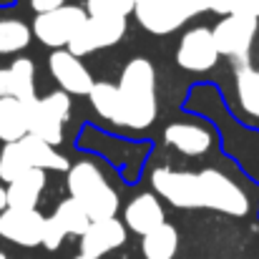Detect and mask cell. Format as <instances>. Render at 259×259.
<instances>
[{
  "instance_id": "cell-1",
  "label": "cell",
  "mask_w": 259,
  "mask_h": 259,
  "mask_svg": "<svg viewBox=\"0 0 259 259\" xmlns=\"http://www.w3.org/2000/svg\"><path fill=\"white\" fill-rule=\"evenodd\" d=\"M118 108L113 116V126L128 131L151 128L159 116L156 98V68L149 58H131L118 76Z\"/></svg>"
},
{
  "instance_id": "cell-2",
  "label": "cell",
  "mask_w": 259,
  "mask_h": 259,
  "mask_svg": "<svg viewBox=\"0 0 259 259\" xmlns=\"http://www.w3.org/2000/svg\"><path fill=\"white\" fill-rule=\"evenodd\" d=\"M68 194L78 204H83V209L88 211V217L93 222L113 219L121 209L118 191L111 186L106 174L91 159H81V161L71 164V169H68Z\"/></svg>"
},
{
  "instance_id": "cell-3",
  "label": "cell",
  "mask_w": 259,
  "mask_h": 259,
  "mask_svg": "<svg viewBox=\"0 0 259 259\" xmlns=\"http://www.w3.org/2000/svg\"><path fill=\"white\" fill-rule=\"evenodd\" d=\"M199 174V209L222 211L227 217H247L252 209L249 194L219 169H201Z\"/></svg>"
},
{
  "instance_id": "cell-4",
  "label": "cell",
  "mask_w": 259,
  "mask_h": 259,
  "mask_svg": "<svg viewBox=\"0 0 259 259\" xmlns=\"http://www.w3.org/2000/svg\"><path fill=\"white\" fill-rule=\"evenodd\" d=\"M73 103L66 91H53L46 93L43 98L28 101V134L43 139L51 146L63 144V128L71 118Z\"/></svg>"
},
{
  "instance_id": "cell-5",
  "label": "cell",
  "mask_w": 259,
  "mask_h": 259,
  "mask_svg": "<svg viewBox=\"0 0 259 259\" xmlns=\"http://www.w3.org/2000/svg\"><path fill=\"white\" fill-rule=\"evenodd\" d=\"M204 13L199 0H136V20L151 35L176 33L194 15Z\"/></svg>"
},
{
  "instance_id": "cell-6",
  "label": "cell",
  "mask_w": 259,
  "mask_h": 259,
  "mask_svg": "<svg viewBox=\"0 0 259 259\" xmlns=\"http://www.w3.org/2000/svg\"><path fill=\"white\" fill-rule=\"evenodd\" d=\"M214 30V40L217 48L224 58L234 61L237 66L249 63V53L254 46V38L259 33V20L252 15H222V20L211 28Z\"/></svg>"
},
{
  "instance_id": "cell-7",
  "label": "cell",
  "mask_w": 259,
  "mask_h": 259,
  "mask_svg": "<svg viewBox=\"0 0 259 259\" xmlns=\"http://www.w3.org/2000/svg\"><path fill=\"white\" fill-rule=\"evenodd\" d=\"M88 20V13L86 8H81V5H63V8H56V10H51V13H40V15H35V20H33V35L43 43V46H48V48H53V51H61V48H68L71 46V40L76 38V33L81 30V25Z\"/></svg>"
},
{
  "instance_id": "cell-8",
  "label": "cell",
  "mask_w": 259,
  "mask_h": 259,
  "mask_svg": "<svg viewBox=\"0 0 259 259\" xmlns=\"http://www.w3.org/2000/svg\"><path fill=\"white\" fill-rule=\"evenodd\" d=\"M219 58L222 53L217 48L214 30L206 25L189 28L176 46V66L189 73H206L219 63Z\"/></svg>"
},
{
  "instance_id": "cell-9",
  "label": "cell",
  "mask_w": 259,
  "mask_h": 259,
  "mask_svg": "<svg viewBox=\"0 0 259 259\" xmlns=\"http://www.w3.org/2000/svg\"><path fill=\"white\" fill-rule=\"evenodd\" d=\"M154 194L176 209H199V174L159 166L151 174Z\"/></svg>"
},
{
  "instance_id": "cell-10",
  "label": "cell",
  "mask_w": 259,
  "mask_h": 259,
  "mask_svg": "<svg viewBox=\"0 0 259 259\" xmlns=\"http://www.w3.org/2000/svg\"><path fill=\"white\" fill-rule=\"evenodd\" d=\"M128 30L126 20H108V18H91L81 25V30L76 33V38L71 40L68 51L78 58H86L91 53L113 48Z\"/></svg>"
},
{
  "instance_id": "cell-11",
  "label": "cell",
  "mask_w": 259,
  "mask_h": 259,
  "mask_svg": "<svg viewBox=\"0 0 259 259\" xmlns=\"http://www.w3.org/2000/svg\"><path fill=\"white\" fill-rule=\"evenodd\" d=\"M46 219L38 209H13L0 211V237L18 247H40Z\"/></svg>"
},
{
  "instance_id": "cell-12",
  "label": "cell",
  "mask_w": 259,
  "mask_h": 259,
  "mask_svg": "<svg viewBox=\"0 0 259 259\" xmlns=\"http://www.w3.org/2000/svg\"><path fill=\"white\" fill-rule=\"evenodd\" d=\"M48 71L53 76V81L58 83L61 91H66L68 96H88L96 81L91 76V71L86 68V63L73 56L68 48H61V51H53L51 58H48Z\"/></svg>"
},
{
  "instance_id": "cell-13",
  "label": "cell",
  "mask_w": 259,
  "mask_h": 259,
  "mask_svg": "<svg viewBox=\"0 0 259 259\" xmlns=\"http://www.w3.org/2000/svg\"><path fill=\"white\" fill-rule=\"evenodd\" d=\"M166 222V214H164V201L159 194L154 191H141L136 194L126 209H123V224L128 232L139 234V237H146L149 232H154L156 227H161Z\"/></svg>"
},
{
  "instance_id": "cell-14",
  "label": "cell",
  "mask_w": 259,
  "mask_h": 259,
  "mask_svg": "<svg viewBox=\"0 0 259 259\" xmlns=\"http://www.w3.org/2000/svg\"><path fill=\"white\" fill-rule=\"evenodd\" d=\"M126 237H128V229L121 219H101V222H93L86 229V234L78 239L81 242V254L93 259H103L106 254L116 252L118 247L126 244Z\"/></svg>"
},
{
  "instance_id": "cell-15",
  "label": "cell",
  "mask_w": 259,
  "mask_h": 259,
  "mask_svg": "<svg viewBox=\"0 0 259 259\" xmlns=\"http://www.w3.org/2000/svg\"><path fill=\"white\" fill-rule=\"evenodd\" d=\"M164 141L166 146H171L174 151H179L181 156L196 159L211 151L214 146V134L201 126V123H189V121H174L164 131Z\"/></svg>"
},
{
  "instance_id": "cell-16",
  "label": "cell",
  "mask_w": 259,
  "mask_h": 259,
  "mask_svg": "<svg viewBox=\"0 0 259 259\" xmlns=\"http://www.w3.org/2000/svg\"><path fill=\"white\" fill-rule=\"evenodd\" d=\"M46 174L48 171L28 169L25 174H20L15 181H10L5 186L8 206H13V209H38L40 194L46 191V184H48Z\"/></svg>"
},
{
  "instance_id": "cell-17",
  "label": "cell",
  "mask_w": 259,
  "mask_h": 259,
  "mask_svg": "<svg viewBox=\"0 0 259 259\" xmlns=\"http://www.w3.org/2000/svg\"><path fill=\"white\" fill-rule=\"evenodd\" d=\"M18 146H20V151H23L30 169H40V171H68L71 169V161L63 154H58L56 146L46 144L38 136L28 134L18 141Z\"/></svg>"
},
{
  "instance_id": "cell-18",
  "label": "cell",
  "mask_w": 259,
  "mask_h": 259,
  "mask_svg": "<svg viewBox=\"0 0 259 259\" xmlns=\"http://www.w3.org/2000/svg\"><path fill=\"white\" fill-rule=\"evenodd\" d=\"M234 96H237V106L239 111L259 123V68L244 63L237 66L234 71Z\"/></svg>"
},
{
  "instance_id": "cell-19",
  "label": "cell",
  "mask_w": 259,
  "mask_h": 259,
  "mask_svg": "<svg viewBox=\"0 0 259 259\" xmlns=\"http://www.w3.org/2000/svg\"><path fill=\"white\" fill-rule=\"evenodd\" d=\"M23 136H28V103L8 96L0 101V141L15 144Z\"/></svg>"
},
{
  "instance_id": "cell-20",
  "label": "cell",
  "mask_w": 259,
  "mask_h": 259,
  "mask_svg": "<svg viewBox=\"0 0 259 259\" xmlns=\"http://www.w3.org/2000/svg\"><path fill=\"white\" fill-rule=\"evenodd\" d=\"M141 252L144 259H174L179 252V229L164 222L146 237H141Z\"/></svg>"
},
{
  "instance_id": "cell-21",
  "label": "cell",
  "mask_w": 259,
  "mask_h": 259,
  "mask_svg": "<svg viewBox=\"0 0 259 259\" xmlns=\"http://www.w3.org/2000/svg\"><path fill=\"white\" fill-rule=\"evenodd\" d=\"M8 96L25 103L35 98V63L30 58H15L8 66Z\"/></svg>"
},
{
  "instance_id": "cell-22",
  "label": "cell",
  "mask_w": 259,
  "mask_h": 259,
  "mask_svg": "<svg viewBox=\"0 0 259 259\" xmlns=\"http://www.w3.org/2000/svg\"><path fill=\"white\" fill-rule=\"evenodd\" d=\"M51 217L61 224V229H63L68 237H78V239L86 234V229L93 224V219L88 217V211L83 209V204H78L73 196L61 199Z\"/></svg>"
},
{
  "instance_id": "cell-23",
  "label": "cell",
  "mask_w": 259,
  "mask_h": 259,
  "mask_svg": "<svg viewBox=\"0 0 259 259\" xmlns=\"http://www.w3.org/2000/svg\"><path fill=\"white\" fill-rule=\"evenodd\" d=\"M33 28L18 18H0V56L20 53L30 46Z\"/></svg>"
},
{
  "instance_id": "cell-24",
  "label": "cell",
  "mask_w": 259,
  "mask_h": 259,
  "mask_svg": "<svg viewBox=\"0 0 259 259\" xmlns=\"http://www.w3.org/2000/svg\"><path fill=\"white\" fill-rule=\"evenodd\" d=\"M88 98H91L93 111L103 121L111 123L113 116H116V108H118V86L116 83H108V81H96V86L88 93Z\"/></svg>"
},
{
  "instance_id": "cell-25",
  "label": "cell",
  "mask_w": 259,
  "mask_h": 259,
  "mask_svg": "<svg viewBox=\"0 0 259 259\" xmlns=\"http://www.w3.org/2000/svg\"><path fill=\"white\" fill-rule=\"evenodd\" d=\"M83 8L91 18L128 20V15L136 10V0H86Z\"/></svg>"
},
{
  "instance_id": "cell-26",
  "label": "cell",
  "mask_w": 259,
  "mask_h": 259,
  "mask_svg": "<svg viewBox=\"0 0 259 259\" xmlns=\"http://www.w3.org/2000/svg\"><path fill=\"white\" fill-rule=\"evenodd\" d=\"M28 169L30 166H28L18 141L15 144H3V149H0V181L8 186L10 181H15L20 174H25Z\"/></svg>"
},
{
  "instance_id": "cell-27",
  "label": "cell",
  "mask_w": 259,
  "mask_h": 259,
  "mask_svg": "<svg viewBox=\"0 0 259 259\" xmlns=\"http://www.w3.org/2000/svg\"><path fill=\"white\" fill-rule=\"evenodd\" d=\"M66 237H68V234L61 229V224H58L53 217H48V219H46V232H43V247L51 249V252H56V249L63 244Z\"/></svg>"
},
{
  "instance_id": "cell-28",
  "label": "cell",
  "mask_w": 259,
  "mask_h": 259,
  "mask_svg": "<svg viewBox=\"0 0 259 259\" xmlns=\"http://www.w3.org/2000/svg\"><path fill=\"white\" fill-rule=\"evenodd\" d=\"M234 13L252 15L259 20V0H234Z\"/></svg>"
},
{
  "instance_id": "cell-29",
  "label": "cell",
  "mask_w": 259,
  "mask_h": 259,
  "mask_svg": "<svg viewBox=\"0 0 259 259\" xmlns=\"http://www.w3.org/2000/svg\"><path fill=\"white\" fill-rule=\"evenodd\" d=\"M28 3H30V8L35 10V15H40V13H51V10L66 5V0H28Z\"/></svg>"
},
{
  "instance_id": "cell-30",
  "label": "cell",
  "mask_w": 259,
  "mask_h": 259,
  "mask_svg": "<svg viewBox=\"0 0 259 259\" xmlns=\"http://www.w3.org/2000/svg\"><path fill=\"white\" fill-rule=\"evenodd\" d=\"M0 98H8V68H0Z\"/></svg>"
},
{
  "instance_id": "cell-31",
  "label": "cell",
  "mask_w": 259,
  "mask_h": 259,
  "mask_svg": "<svg viewBox=\"0 0 259 259\" xmlns=\"http://www.w3.org/2000/svg\"><path fill=\"white\" fill-rule=\"evenodd\" d=\"M5 209H8V194H5V186L0 181V211H5Z\"/></svg>"
},
{
  "instance_id": "cell-32",
  "label": "cell",
  "mask_w": 259,
  "mask_h": 259,
  "mask_svg": "<svg viewBox=\"0 0 259 259\" xmlns=\"http://www.w3.org/2000/svg\"><path fill=\"white\" fill-rule=\"evenodd\" d=\"M73 259H93V257H86V254H78V257H73Z\"/></svg>"
},
{
  "instance_id": "cell-33",
  "label": "cell",
  "mask_w": 259,
  "mask_h": 259,
  "mask_svg": "<svg viewBox=\"0 0 259 259\" xmlns=\"http://www.w3.org/2000/svg\"><path fill=\"white\" fill-rule=\"evenodd\" d=\"M0 259H8V257H5V252H0Z\"/></svg>"
},
{
  "instance_id": "cell-34",
  "label": "cell",
  "mask_w": 259,
  "mask_h": 259,
  "mask_svg": "<svg viewBox=\"0 0 259 259\" xmlns=\"http://www.w3.org/2000/svg\"><path fill=\"white\" fill-rule=\"evenodd\" d=\"M0 101H3V98H0Z\"/></svg>"
}]
</instances>
